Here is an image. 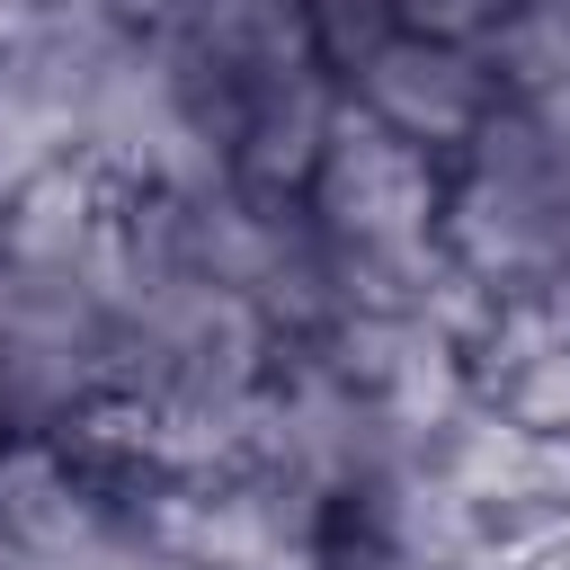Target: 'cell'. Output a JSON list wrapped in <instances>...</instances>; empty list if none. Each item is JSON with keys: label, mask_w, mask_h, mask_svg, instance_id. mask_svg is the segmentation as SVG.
<instances>
[{"label": "cell", "mask_w": 570, "mask_h": 570, "mask_svg": "<svg viewBox=\"0 0 570 570\" xmlns=\"http://www.w3.org/2000/svg\"><path fill=\"white\" fill-rule=\"evenodd\" d=\"M303 196L338 249H436V223H445L436 160L419 142H401L392 125H374L365 107H338L330 151Z\"/></svg>", "instance_id": "1"}, {"label": "cell", "mask_w": 570, "mask_h": 570, "mask_svg": "<svg viewBox=\"0 0 570 570\" xmlns=\"http://www.w3.org/2000/svg\"><path fill=\"white\" fill-rule=\"evenodd\" d=\"M347 107H365L374 125H392L401 142H419L428 160L436 151H472L481 125L508 107L490 62L472 45H436V36H383L356 71H347Z\"/></svg>", "instance_id": "2"}, {"label": "cell", "mask_w": 570, "mask_h": 570, "mask_svg": "<svg viewBox=\"0 0 570 570\" xmlns=\"http://www.w3.org/2000/svg\"><path fill=\"white\" fill-rule=\"evenodd\" d=\"M517 0H392V18L410 36H436V45H481Z\"/></svg>", "instance_id": "3"}]
</instances>
